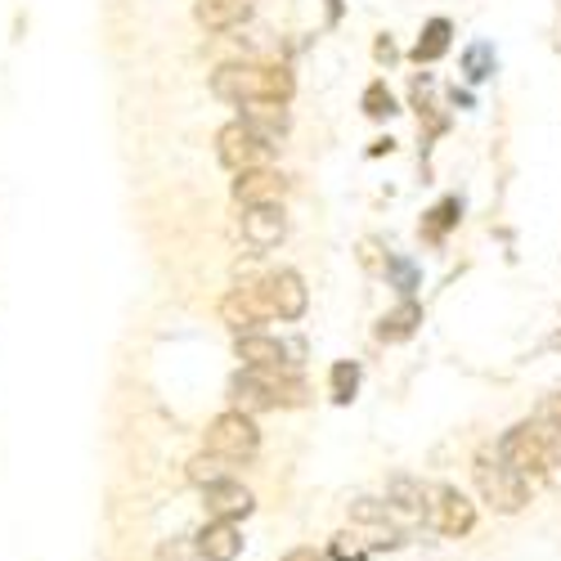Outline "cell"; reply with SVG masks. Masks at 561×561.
<instances>
[{
  "instance_id": "obj_1",
  "label": "cell",
  "mask_w": 561,
  "mask_h": 561,
  "mask_svg": "<svg viewBox=\"0 0 561 561\" xmlns=\"http://www.w3.org/2000/svg\"><path fill=\"white\" fill-rule=\"evenodd\" d=\"M293 72L284 64H225L211 72V95L225 104H288L293 100Z\"/></svg>"
},
{
  "instance_id": "obj_2",
  "label": "cell",
  "mask_w": 561,
  "mask_h": 561,
  "mask_svg": "<svg viewBox=\"0 0 561 561\" xmlns=\"http://www.w3.org/2000/svg\"><path fill=\"white\" fill-rule=\"evenodd\" d=\"M233 409L239 413H261V409H297L306 404V382L293 373H261V368H243L239 378L229 382Z\"/></svg>"
},
{
  "instance_id": "obj_3",
  "label": "cell",
  "mask_w": 561,
  "mask_h": 561,
  "mask_svg": "<svg viewBox=\"0 0 561 561\" xmlns=\"http://www.w3.org/2000/svg\"><path fill=\"white\" fill-rule=\"evenodd\" d=\"M477 490H481V499L494 507V512H503V517H512V512H522L526 503H530V477H522V472H512V467L499 458V454H477Z\"/></svg>"
},
{
  "instance_id": "obj_4",
  "label": "cell",
  "mask_w": 561,
  "mask_h": 561,
  "mask_svg": "<svg viewBox=\"0 0 561 561\" xmlns=\"http://www.w3.org/2000/svg\"><path fill=\"white\" fill-rule=\"evenodd\" d=\"M203 445H207V454H216L220 462H248V458L261 449V432H256V423H252V413L229 409V413H216L211 423H207Z\"/></svg>"
},
{
  "instance_id": "obj_5",
  "label": "cell",
  "mask_w": 561,
  "mask_h": 561,
  "mask_svg": "<svg viewBox=\"0 0 561 561\" xmlns=\"http://www.w3.org/2000/svg\"><path fill=\"white\" fill-rule=\"evenodd\" d=\"M216 158H220V167L233 171V175L252 171V167H265V162H270V139L256 135V130L239 117V122L220 126V135H216Z\"/></svg>"
},
{
  "instance_id": "obj_6",
  "label": "cell",
  "mask_w": 561,
  "mask_h": 561,
  "mask_svg": "<svg viewBox=\"0 0 561 561\" xmlns=\"http://www.w3.org/2000/svg\"><path fill=\"white\" fill-rule=\"evenodd\" d=\"M543 440H548V423H517L503 440H499V458L522 477H539V462H543Z\"/></svg>"
},
{
  "instance_id": "obj_7",
  "label": "cell",
  "mask_w": 561,
  "mask_h": 561,
  "mask_svg": "<svg viewBox=\"0 0 561 561\" xmlns=\"http://www.w3.org/2000/svg\"><path fill=\"white\" fill-rule=\"evenodd\" d=\"M432 499H436V503H427V522H432V526H436L445 539H462L467 530L477 526V503L467 499L462 490L440 485Z\"/></svg>"
},
{
  "instance_id": "obj_8",
  "label": "cell",
  "mask_w": 561,
  "mask_h": 561,
  "mask_svg": "<svg viewBox=\"0 0 561 561\" xmlns=\"http://www.w3.org/2000/svg\"><path fill=\"white\" fill-rule=\"evenodd\" d=\"M220 319L229 323L233 333H256V323L270 319V301H265V288L261 278L256 284H239L225 301H220Z\"/></svg>"
},
{
  "instance_id": "obj_9",
  "label": "cell",
  "mask_w": 561,
  "mask_h": 561,
  "mask_svg": "<svg viewBox=\"0 0 561 561\" xmlns=\"http://www.w3.org/2000/svg\"><path fill=\"white\" fill-rule=\"evenodd\" d=\"M261 288H265V301H270V319H301L306 306H310V293H306L297 270H278V274L261 278Z\"/></svg>"
},
{
  "instance_id": "obj_10",
  "label": "cell",
  "mask_w": 561,
  "mask_h": 561,
  "mask_svg": "<svg viewBox=\"0 0 561 561\" xmlns=\"http://www.w3.org/2000/svg\"><path fill=\"white\" fill-rule=\"evenodd\" d=\"M233 355L243 359V368H261V373H293V351L278 342V337H265V333H239L233 342Z\"/></svg>"
},
{
  "instance_id": "obj_11",
  "label": "cell",
  "mask_w": 561,
  "mask_h": 561,
  "mask_svg": "<svg viewBox=\"0 0 561 561\" xmlns=\"http://www.w3.org/2000/svg\"><path fill=\"white\" fill-rule=\"evenodd\" d=\"M284 233H288V216L278 203H261V207H248L243 211V239L256 248V252H270L284 243Z\"/></svg>"
},
{
  "instance_id": "obj_12",
  "label": "cell",
  "mask_w": 561,
  "mask_h": 561,
  "mask_svg": "<svg viewBox=\"0 0 561 561\" xmlns=\"http://www.w3.org/2000/svg\"><path fill=\"white\" fill-rule=\"evenodd\" d=\"M288 194V180L270 171V167H252V171H239V180H233V203L243 207H261V203H278Z\"/></svg>"
},
{
  "instance_id": "obj_13",
  "label": "cell",
  "mask_w": 561,
  "mask_h": 561,
  "mask_svg": "<svg viewBox=\"0 0 561 561\" xmlns=\"http://www.w3.org/2000/svg\"><path fill=\"white\" fill-rule=\"evenodd\" d=\"M203 503H207V512H211V522H243L248 512L256 507L252 494H248L239 481H229V477L203 485Z\"/></svg>"
},
{
  "instance_id": "obj_14",
  "label": "cell",
  "mask_w": 561,
  "mask_h": 561,
  "mask_svg": "<svg viewBox=\"0 0 561 561\" xmlns=\"http://www.w3.org/2000/svg\"><path fill=\"white\" fill-rule=\"evenodd\" d=\"M194 548L203 561H233L243 552V535L233 522H207L198 535H194Z\"/></svg>"
},
{
  "instance_id": "obj_15",
  "label": "cell",
  "mask_w": 561,
  "mask_h": 561,
  "mask_svg": "<svg viewBox=\"0 0 561 561\" xmlns=\"http://www.w3.org/2000/svg\"><path fill=\"white\" fill-rule=\"evenodd\" d=\"M256 10V0H198L194 5V19L207 27V32H229V27H243Z\"/></svg>"
},
{
  "instance_id": "obj_16",
  "label": "cell",
  "mask_w": 561,
  "mask_h": 561,
  "mask_svg": "<svg viewBox=\"0 0 561 561\" xmlns=\"http://www.w3.org/2000/svg\"><path fill=\"white\" fill-rule=\"evenodd\" d=\"M427 485L423 481H413V477H396L391 481V490H387V507H396V512H404V517H427Z\"/></svg>"
},
{
  "instance_id": "obj_17",
  "label": "cell",
  "mask_w": 561,
  "mask_h": 561,
  "mask_svg": "<svg viewBox=\"0 0 561 561\" xmlns=\"http://www.w3.org/2000/svg\"><path fill=\"white\" fill-rule=\"evenodd\" d=\"M417 323H423V306L417 301H400L391 314H382V323H378V337L382 342H409L413 333H417Z\"/></svg>"
},
{
  "instance_id": "obj_18",
  "label": "cell",
  "mask_w": 561,
  "mask_h": 561,
  "mask_svg": "<svg viewBox=\"0 0 561 561\" xmlns=\"http://www.w3.org/2000/svg\"><path fill=\"white\" fill-rule=\"evenodd\" d=\"M449 36H454L449 19H432V23L423 27V36H417V45H413V59H417V64H436V59L449 50Z\"/></svg>"
},
{
  "instance_id": "obj_19",
  "label": "cell",
  "mask_w": 561,
  "mask_h": 561,
  "mask_svg": "<svg viewBox=\"0 0 561 561\" xmlns=\"http://www.w3.org/2000/svg\"><path fill=\"white\" fill-rule=\"evenodd\" d=\"M329 391H333L337 404H351V400H355V391H359V364H355V359L333 364V373H329Z\"/></svg>"
},
{
  "instance_id": "obj_20",
  "label": "cell",
  "mask_w": 561,
  "mask_h": 561,
  "mask_svg": "<svg viewBox=\"0 0 561 561\" xmlns=\"http://www.w3.org/2000/svg\"><path fill=\"white\" fill-rule=\"evenodd\" d=\"M539 477L552 485V490H561V432L548 423V440H543V462H539Z\"/></svg>"
},
{
  "instance_id": "obj_21",
  "label": "cell",
  "mask_w": 561,
  "mask_h": 561,
  "mask_svg": "<svg viewBox=\"0 0 561 561\" xmlns=\"http://www.w3.org/2000/svg\"><path fill=\"white\" fill-rule=\"evenodd\" d=\"M329 557H333V561H368V557H373V548H368V539H364L359 530H342V535L333 539Z\"/></svg>"
},
{
  "instance_id": "obj_22",
  "label": "cell",
  "mask_w": 561,
  "mask_h": 561,
  "mask_svg": "<svg viewBox=\"0 0 561 561\" xmlns=\"http://www.w3.org/2000/svg\"><path fill=\"white\" fill-rule=\"evenodd\" d=\"M462 72L472 77V81H485L490 72H494V50L485 41H477V45H467V55H462Z\"/></svg>"
},
{
  "instance_id": "obj_23",
  "label": "cell",
  "mask_w": 561,
  "mask_h": 561,
  "mask_svg": "<svg viewBox=\"0 0 561 561\" xmlns=\"http://www.w3.org/2000/svg\"><path fill=\"white\" fill-rule=\"evenodd\" d=\"M351 522L355 526H387L391 522V507L378 503V499H355L351 503Z\"/></svg>"
},
{
  "instance_id": "obj_24",
  "label": "cell",
  "mask_w": 561,
  "mask_h": 561,
  "mask_svg": "<svg viewBox=\"0 0 561 561\" xmlns=\"http://www.w3.org/2000/svg\"><path fill=\"white\" fill-rule=\"evenodd\" d=\"M220 477H225V462H220L216 454H207V449L190 462V481H194V485H211V481H220Z\"/></svg>"
},
{
  "instance_id": "obj_25",
  "label": "cell",
  "mask_w": 561,
  "mask_h": 561,
  "mask_svg": "<svg viewBox=\"0 0 561 561\" xmlns=\"http://www.w3.org/2000/svg\"><path fill=\"white\" fill-rule=\"evenodd\" d=\"M364 113H368V117H391V113H396V100H391V90H387L382 81H373V85L364 90Z\"/></svg>"
},
{
  "instance_id": "obj_26",
  "label": "cell",
  "mask_w": 561,
  "mask_h": 561,
  "mask_svg": "<svg viewBox=\"0 0 561 561\" xmlns=\"http://www.w3.org/2000/svg\"><path fill=\"white\" fill-rule=\"evenodd\" d=\"M158 561H198V548H194V539H171L158 548Z\"/></svg>"
},
{
  "instance_id": "obj_27",
  "label": "cell",
  "mask_w": 561,
  "mask_h": 561,
  "mask_svg": "<svg viewBox=\"0 0 561 561\" xmlns=\"http://www.w3.org/2000/svg\"><path fill=\"white\" fill-rule=\"evenodd\" d=\"M454 220H458V203L449 198V203H440V207L432 211V225H427V239H440V233H445V229H449Z\"/></svg>"
},
{
  "instance_id": "obj_28",
  "label": "cell",
  "mask_w": 561,
  "mask_h": 561,
  "mask_svg": "<svg viewBox=\"0 0 561 561\" xmlns=\"http://www.w3.org/2000/svg\"><path fill=\"white\" fill-rule=\"evenodd\" d=\"M387 274L400 284V293H404V297L417 288V274H413V265H409V261H387Z\"/></svg>"
},
{
  "instance_id": "obj_29",
  "label": "cell",
  "mask_w": 561,
  "mask_h": 561,
  "mask_svg": "<svg viewBox=\"0 0 561 561\" xmlns=\"http://www.w3.org/2000/svg\"><path fill=\"white\" fill-rule=\"evenodd\" d=\"M543 413H548V423H552V427L561 432V396H552V400L543 404Z\"/></svg>"
},
{
  "instance_id": "obj_30",
  "label": "cell",
  "mask_w": 561,
  "mask_h": 561,
  "mask_svg": "<svg viewBox=\"0 0 561 561\" xmlns=\"http://www.w3.org/2000/svg\"><path fill=\"white\" fill-rule=\"evenodd\" d=\"M284 561H323V557H319L314 548H293V552H288Z\"/></svg>"
},
{
  "instance_id": "obj_31",
  "label": "cell",
  "mask_w": 561,
  "mask_h": 561,
  "mask_svg": "<svg viewBox=\"0 0 561 561\" xmlns=\"http://www.w3.org/2000/svg\"><path fill=\"white\" fill-rule=\"evenodd\" d=\"M378 59H387V64L396 59V45L391 41H378Z\"/></svg>"
},
{
  "instance_id": "obj_32",
  "label": "cell",
  "mask_w": 561,
  "mask_h": 561,
  "mask_svg": "<svg viewBox=\"0 0 561 561\" xmlns=\"http://www.w3.org/2000/svg\"><path fill=\"white\" fill-rule=\"evenodd\" d=\"M342 19V0H329V23H337Z\"/></svg>"
},
{
  "instance_id": "obj_33",
  "label": "cell",
  "mask_w": 561,
  "mask_h": 561,
  "mask_svg": "<svg viewBox=\"0 0 561 561\" xmlns=\"http://www.w3.org/2000/svg\"><path fill=\"white\" fill-rule=\"evenodd\" d=\"M557 346H561V333H557Z\"/></svg>"
}]
</instances>
